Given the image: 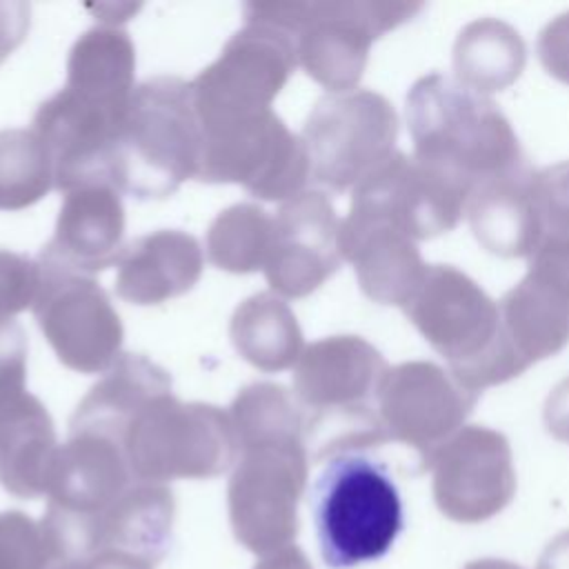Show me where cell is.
<instances>
[{
    "label": "cell",
    "mask_w": 569,
    "mask_h": 569,
    "mask_svg": "<svg viewBox=\"0 0 569 569\" xmlns=\"http://www.w3.org/2000/svg\"><path fill=\"white\" fill-rule=\"evenodd\" d=\"M416 160L471 191L525 164L518 138L502 111L456 78L429 73L407 98Z\"/></svg>",
    "instance_id": "1"
},
{
    "label": "cell",
    "mask_w": 569,
    "mask_h": 569,
    "mask_svg": "<svg viewBox=\"0 0 569 569\" xmlns=\"http://www.w3.org/2000/svg\"><path fill=\"white\" fill-rule=\"evenodd\" d=\"M309 507L322 560L351 569L389 553L405 527L400 491L389 469L362 453L331 456L309 489Z\"/></svg>",
    "instance_id": "2"
},
{
    "label": "cell",
    "mask_w": 569,
    "mask_h": 569,
    "mask_svg": "<svg viewBox=\"0 0 569 569\" xmlns=\"http://www.w3.org/2000/svg\"><path fill=\"white\" fill-rule=\"evenodd\" d=\"M407 313L467 389L478 393L522 373L502 340L498 302L456 267H427Z\"/></svg>",
    "instance_id": "3"
},
{
    "label": "cell",
    "mask_w": 569,
    "mask_h": 569,
    "mask_svg": "<svg viewBox=\"0 0 569 569\" xmlns=\"http://www.w3.org/2000/svg\"><path fill=\"white\" fill-rule=\"evenodd\" d=\"M476 400L478 393L451 371L416 360L391 371L382 409L393 438L413 447L420 462L429 467L438 449L462 429Z\"/></svg>",
    "instance_id": "4"
},
{
    "label": "cell",
    "mask_w": 569,
    "mask_h": 569,
    "mask_svg": "<svg viewBox=\"0 0 569 569\" xmlns=\"http://www.w3.org/2000/svg\"><path fill=\"white\" fill-rule=\"evenodd\" d=\"M433 496L456 520H482L500 511L516 487L511 449L502 433L469 425L431 458Z\"/></svg>",
    "instance_id": "5"
},
{
    "label": "cell",
    "mask_w": 569,
    "mask_h": 569,
    "mask_svg": "<svg viewBox=\"0 0 569 569\" xmlns=\"http://www.w3.org/2000/svg\"><path fill=\"white\" fill-rule=\"evenodd\" d=\"M469 191L416 158H393L373 191L376 218L413 240L451 231L467 209Z\"/></svg>",
    "instance_id": "6"
},
{
    "label": "cell",
    "mask_w": 569,
    "mask_h": 569,
    "mask_svg": "<svg viewBox=\"0 0 569 569\" xmlns=\"http://www.w3.org/2000/svg\"><path fill=\"white\" fill-rule=\"evenodd\" d=\"M465 211L476 240L496 256L529 258L545 238L536 171L527 164L478 184Z\"/></svg>",
    "instance_id": "7"
},
{
    "label": "cell",
    "mask_w": 569,
    "mask_h": 569,
    "mask_svg": "<svg viewBox=\"0 0 569 569\" xmlns=\"http://www.w3.org/2000/svg\"><path fill=\"white\" fill-rule=\"evenodd\" d=\"M498 309L502 340L522 371L569 340V302L529 276L502 296Z\"/></svg>",
    "instance_id": "8"
},
{
    "label": "cell",
    "mask_w": 569,
    "mask_h": 569,
    "mask_svg": "<svg viewBox=\"0 0 569 569\" xmlns=\"http://www.w3.org/2000/svg\"><path fill=\"white\" fill-rule=\"evenodd\" d=\"M520 33L496 18L469 22L453 44L456 80L476 93L507 89L525 67Z\"/></svg>",
    "instance_id": "9"
},
{
    "label": "cell",
    "mask_w": 569,
    "mask_h": 569,
    "mask_svg": "<svg viewBox=\"0 0 569 569\" xmlns=\"http://www.w3.org/2000/svg\"><path fill=\"white\" fill-rule=\"evenodd\" d=\"M536 198L545 236H569V160L536 171Z\"/></svg>",
    "instance_id": "10"
},
{
    "label": "cell",
    "mask_w": 569,
    "mask_h": 569,
    "mask_svg": "<svg viewBox=\"0 0 569 569\" xmlns=\"http://www.w3.org/2000/svg\"><path fill=\"white\" fill-rule=\"evenodd\" d=\"M527 276L569 302V236H545L529 256Z\"/></svg>",
    "instance_id": "11"
},
{
    "label": "cell",
    "mask_w": 569,
    "mask_h": 569,
    "mask_svg": "<svg viewBox=\"0 0 569 569\" xmlns=\"http://www.w3.org/2000/svg\"><path fill=\"white\" fill-rule=\"evenodd\" d=\"M538 58L553 78L569 84V11L553 18L540 31Z\"/></svg>",
    "instance_id": "12"
},
{
    "label": "cell",
    "mask_w": 569,
    "mask_h": 569,
    "mask_svg": "<svg viewBox=\"0 0 569 569\" xmlns=\"http://www.w3.org/2000/svg\"><path fill=\"white\" fill-rule=\"evenodd\" d=\"M545 425L553 438L569 442V376L560 380L547 396Z\"/></svg>",
    "instance_id": "13"
}]
</instances>
